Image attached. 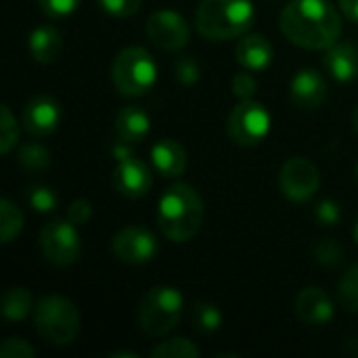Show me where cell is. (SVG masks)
<instances>
[{
  "label": "cell",
  "mask_w": 358,
  "mask_h": 358,
  "mask_svg": "<svg viewBox=\"0 0 358 358\" xmlns=\"http://www.w3.org/2000/svg\"><path fill=\"white\" fill-rule=\"evenodd\" d=\"M285 38L306 50H327L342 36V19L327 0H292L279 17Z\"/></svg>",
  "instance_id": "1"
},
{
  "label": "cell",
  "mask_w": 358,
  "mask_h": 358,
  "mask_svg": "<svg viewBox=\"0 0 358 358\" xmlns=\"http://www.w3.org/2000/svg\"><path fill=\"white\" fill-rule=\"evenodd\" d=\"M203 224V201L199 193L185 182L172 185L157 203V227L174 243L191 241Z\"/></svg>",
  "instance_id": "2"
},
{
  "label": "cell",
  "mask_w": 358,
  "mask_h": 358,
  "mask_svg": "<svg viewBox=\"0 0 358 358\" xmlns=\"http://www.w3.org/2000/svg\"><path fill=\"white\" fill-rule=\"evenodd\" d=\"M252 0H201L195 13L197 31L212 42L243 36L254 21Z\"/></svg>",
  "instance_id": "3"
},
{
  "label": "cell",
  "mask_w": 358,
  "mask_h": 358,
  "mask_svg": "<svg viewBox=\"0 0 358 358\" xmlns=\"http://www.w3.org/2000/svg\"><path fill=\"white\" fill-rule=\"evenodd\" d=\"M34 327L52 346H67L80 334V313L63 296H44L34 306Z\"/></svg>",
  "instance_id": "4"
},
{
  "label": "cell",
  "mask_w": 358,
  "mask_h": 358,
  "mask_svg": "<svg viewBox=\"0 0 358 358\" xmlns=\"http://www.w3.org/2000/svg\"><path fill=\"white\" fill-rule=\"evenodd\" d=\"M111 80L120 94H147L157 80V65L153 57L141 46H128L117 52L111 65Z\"/></svg>",
  "instance_id": "5"
},
{
  "label": "cell",
  "mask_w": 358,
  "mask_h": 358,
  "mask_svg": "<svg viewBox=\"0 0 358 358\" xmlns=\"http://www.w3.org/2000/svg\"><path fill=\"white\" fill-rule=\"evenodd\" d=\"M185 300L176 287H153L145 294L138 306V325L151 338L170 334L182 317Z\"/></svg>",
  "instance_id": "6"
},
{
  "label": "cell",
  "mask_w": 358,
  "mask_h": 358,
  "mask_svg": "<svg viewBox=\"0 0 358 358\" xmlns=\"http://www.w3.org/2000/svg\"><path fill=\"white\" fill-rule=\"evenodd\" d=\"M117 166L113 170V187L120 195L130 197V199H138L145 197L151 187H153V174L151 168L132 155V151L128 149V143H115L111 149Z\"/></svg>",
  "instance_id": "7"
},
{
  "label": "cell",
  "mask_w": 358,
  "mask_h": 358,
  "mask_svg": "<svg viewBox=\"0 0 358 358\" xmlns=\"http://www.w3.org/2000/svg\"><path fill=\"white\" fill-rule=\"evenodd\" d=\"M227 132L233 143L241 147H254L262 143L271 132V113L252 99L241 101L229 113Z\"/></svg>",
  "instance_id": "8"
},
{
  "label": "cell",
  "mask_w": 358,
  "mask_h": 358,
  "mask_svg": "<svg viewBox=\"0 0 358 358\" xmlns=\"http://www.w3.org/2000/svg\"><path fill=\"white\" fill-rule=\"evenodd\" d=\"M40 250L55 266H71L80 258V235L71 220H50L40 231Z\"/></svg>",
  "instance_id": "9"
},
{
  "label": "cell",
  "mask_w": 358,
  "mask_h": 358,
  "mask_svg": "<svg viewBox=\"0 0 358 358\" xmlns=\"http://www.w3.org/2000/svg\"><path fill=\"white\" fill-rule=\"evenodd\" d=\"M157 250L155 235L145 227H124L111 239L113 256L126 264H145L155 258Z\"/></svg>",
  "instance_id": "10"
},
{
  "label": "cell",
  "mask_w": 358,
  "mask_h": 358,
  "mask_svg": "<svg viewBox=\"0 0 358 358\" xmlns=\"http://www.w3.org/2000/svg\"><path fill=\"white\" fill-rule=\"evenodd\" d=\"M321 185L319 170L306 157H292L283 164L279 174V187L292 201H308Z\"/></svg>",
  "instance_id": "11"
},
{
  "label": "cell",
  "mask_w": 358,
  "mask_h": 358,
  "mask_svg": "<svg viewBox=\"0 0 358 358\" xmlns=\"http://www.w3.org/2000/svg\"><path fill=\"white\" fill-rule=\"evenodd\" d=\"M145 31H147V38L151 40V44L162 50H180L182 46H187V42L191 38V29H189V23L185 21V17L174 10H166V8L155 10L149 17Z\"/></svg>",
  "instance_id": "12"
},
{
  "label": "cell",
  "mask_w": 358,
  "mask_h": 358,
  "mask_svg": "<svg viewBox=\"0 0 358 358\" xmlns=\"http://www.w3.org/2000/svg\"><path fill=\"white\" fill-rule=\"evenodd\" d=\"M61 105L48 94H36L27 101L23 109V126L31 136H48L59 128L61 122Z\"/></svg>",
  "instance_id": "13"
},
{
  "label": "cell",
  "mask_w": 358,
  "mask_h": 358,
  "mask_svg": "<svg viewBox=\"0 0 358 358\" xmlns=\"http://www.w3.org/2000/svg\"><path fill=\"white\" fill-rule=\"evenodd\" d=\"M334 302L321 287H304L296 298V315L308 327L327 325L334 319Z\"/></svg>",
  "instance_id": "14"
},
{
  "label": "cell",
  "mask_w": 358,
  "mask_h": 358,
  "mask_svg": "<svg viewBox=\"0 0 358 358\" xmlns=\"http://www.w3.org/2000/svg\"><path fill=\"white\" fill-rule=\"evenodd\" d=\"M292 101L302 109H317L327 99V82L315 69H300L292 80Z\"/></svg>",
  "instance_id": "15"
},
{
  "label": "cell",
  "mask_w": 358,
  "mask_h": 358,
  "mask_svg": "<svg viewBox=\"0 0 358 358\" xmlns=\"http://www.w3.org/2000/svg\"><path fill=\"white\" fill-rule=\"evenodd\" d=\"M153 170L166 178H176L187 170V149L174 138H162L151 147Z\"/></svg>",
  "instance_id": "16"
},
{
  "label": "cell",
  "mask_w": 358,
  "mask_h": 358,
  "mask_svg": "<svg viewBox=\"0 0 358 358\" xmlns=\"http://www.w3.org/2000/svg\"><path fill=\"white\" fill-rule=\"evenodd\" d=\"M237 61L250 71H262L273 61V46L262 34H248L237 44Z\"/></svg>",
  "instance_id": "17"
},
{
  "label": "cell",
  "mask_w": 358,
  "mask_h": 358,
  "mask_svg": "<svg viewBox=\"0 0 358 358\" xmlns=\"http://www.w3.org/2000/svg\"><path fill=\"white\" fill-rule=\"evenodd\" d=\"M323 61L327 71L340 82H350L358 76V48L355 44L336 42L327 48Z\"/></svg>",
  "instance_id": "18"
},
{
  "label": "cell",
  "mask_w": 358,
  "mask_h": 358,
  "mask_svg": "<svg viewBox=\"0 0 358 358\" xmlns=\"http://www.w3.org/2000/svg\"><path fill=\"white\" fill-rule=\"evenodd\" d=\"M27 48H29V55L34 57V61L52 63L59 59V55L63 50V38H61L57 27L40 25V27L31 29L29 40H27Z\"/></svg>",
  "instance_id": "19"
},
{
  "label": "cell",
  "mask_w": 358,
  "mask_h": 358,
  "mask_svg": "<svg viewBox=\"0 0 358 358\" xmlns=\"http://www.w3.org/2000/svg\"><path fill=\"white\" fill-rule=\"evenodd\" d=\"M149 130H151V120L141 107L130 105L115 115V134L122 143L128 145L141 143L149 134Z\"/></svg>",
  "instance_id": "20"
},
{
  "label": "cell",
  "mask_w": 358,
  "mask_h": 358,
  "mask_svg": "<svg viewBox=\"0 0 358 358\" xmlns=\"http://www.w3.org/2000/svg\"><path fill=\"white\" fill-rule=\"evenodd\" d=\"M34 310V298L25 287H13L2 296V315L8 321H23Z\"/></svg>",
  "instance_id": "21"
},
{
  "label": "cell",
  "mask_w": 358,
  "mask_h": 358,
  "mask_svg": "<svg viewBox=\"0 0 358 358\" xmlns=\"http://www.w3.org/2000/svg\"><path fill=\"white\" fill-rule=\"evenodd\" d=\"M19 166L29 172V174H42L48 166H50V153L46 147L38 145V143H25L19 149Z\"/></svg>",
  "instance_id": "22"
},
{
  "label": "cell",
  "mask_w": 358,
  "mask_h": 358,
  "mask_svg": "<svg viewBox=\"0 0 358 358\" xmlns=\"http://www.w3.org/2000/svg\"><path fill=\"white\" fill-rule=\"evenodd\" d=\"M0 241L10 243L23 229V214L10 199H0Z\"/></svg>",
  "instance_id": "23"
},
{
  "label": "cell",
  "mask_w": 358,
  "mask_h": 358,
  "mask_svg": "<svg viewBox=\"0 0 358 358\" xmlns=\"http://www.w3.org/2000/svg\"><path fill=\"white\" fill-rule=\"evenodd\" d=\"M338 304L346 313H358V264L350 266L338 283Z\"/></svg>",
  "instance_id": "24"
},
{
  "label": "cell",
  "mask_w": 358,
  "mask_h": 358,
  "mask_svg": "<svg viewBox=\"0 0 358 358\" xmlns=\"http://www.w3.org/2000/svg\"><path fill=\"white\" fill-rule=\"evenodd\" d=\"M193 327L199 334H214L222 327V313L218 306L210 304V302H197L193 306Z\"/></svg>",
  "instance_id": "25"
},
{
  "label": "cell",
  "mask_w": 358,
  "mask_h": 358,
  "mask_svg": "<svg viewBox=\"0 0 358 358\" xmlns=\"http://www.w3.org/2000/svg\"><path fill=\"white\" fill-rule=\"evenodd\" d=\"M149 355L153 358H195L199 357V348L187 338H174L168 342H159Z\"/></svg>",
  "instance_id": "26"
},
{
  "label": "cell",
  "mask_w": 358,
  "mask_h": 358,
  "mask_svg": "<svg viewBox=\"0 0 358 358\" xmlns=\"http://www.w3.org/2000/svg\"><path fill=\"white\" fill-rule=\"evenodd\" d=\"M25 199H27L29 208L36 210V212H40V214H48V212L57 210V206H59L57 193H55L50 187H40V185L27 187Z\"/></svg>",
  "instance_id": "27"
},
{
  "label": "cell",
  "mask_w": 358,
  "mask_h": 358,
  "mask_svg": "<svg viewBox=\"0 0 358 358\" xmlns=\"http://www.w3.org/2000/svg\"><path fill=\"white\" fill-rule=\"evenodd\" d=\"M17 138H19L17 120L13 117L10 109L2 105L0 107V153L2 155L10 153V149L17 145Z\"/></svg>",
  "instance_id": "28"
},
{
  "label": "cell",
  "mask_w": 358,
  "mask_h": 358,
  "mask_svg": "<svg viewBox=\"0 0 358 358\" xmlns=\"http://www.w3.org/2000/svg\"><path fill=\"white\" fill-rule=\"evenodd\" d=\"M313 256L319 264L327 266V268H334L338 264H342L344 260V250L342 245L336 241V239H323L315 245L313 250Z\"/></svg>",
  "instance_id": "29"
},
{
  "label": "cell",
  "mask_w": 358,
  "mask_h": 358,
  "mask_svg": "<svg viewBox=\"0 0 358 358\" xmlns=\"http://www.w3.org/2000/svg\"><path fill=\"white\" fill-rule=\"evenodd\" d=\"M0 357L2 358H34L36 357V348L29 346L25 340L21 338H8L2 342L0 346Z\"/></svg>",
  "instance_id": "30"
},
{
  "label": "cell",
  "mask_w": 358,
  "mask_h": 358,
  "mask_svg": "<svg viewBox=\"0 0 358 358\" xmlns=\"http://www.w3.org/2000/svg\"><path fill=\"white\" fill-rule=\"evenodd\" d=\"M231 88H233V94H237L241 101H248V99H252V96L256 94L258 84H256V80H254V76H252V73H248V71H239V73H235V76H233V80H231Z\"/></svg>",
  "instance_id": "31"
},
{
  "label": "cell",
  "mask_w": 358,
  "mask_h": 358,
  "mask_svg": "<svg viewBox=\"0 0 358 358\" xmlns=\"http://www.w3.org/2000/svg\"><path fill=\"white\" fill-rule=\"evenodd\" d=\"M38 6L48 17H67L80 6V0H38Z\"/></svg>",
  "instance_id": "32"
},
{
  "label": "cell",
  "mask_w": 358,
  "mask_h": 358,
  "mask_svg": "<svg viewBox=\"0 0 358 358\" xmlns=\"http://www.w3.org/2000/svg\"><path fill=\"white\" fill-rule=\"evenodd\" d=\"M103 10H107L113 17H130L141 8V0H99Z\"/></svg>",
  "instance_id": "33"
},
{
  "label": "cell",
  "mask_w": 358,
  "mask_h": 358,
  "mask_svg": "<svg viewBox=\"0 0 358 358\" xmlns=\"http://www.w3.org/2000/svg\"><path fill=\"white\" fill-rule=\"evenodd\" d=\"M174 73H176L178 82L191 86L199 80V65L191 57H180L174 65Z\"/></svg>",
  "instance_id": "34"
},
{
  "label": "cell",
  "mask_w": 358,
  "mask_h": 358,
  "mask_svg": "<svg viewBox=\"0 0 358 358\" xmlns=\"http://www.w3.org/2000/svg\"><path fill=\"white\" fill-rule=\"evenodd\" d=\"M67 218L76 227L88 224V220L92 218V203L88 199H76V201H71V206L67 208Z\"/></svg>",
  "instance_id": "35"
},
{
  "label": "cell",
  "mask_w": 358,
  "mask_h": 358,
  "mask_svg": "<svg viewBox=\"0 0 358 358\" xmlns=\"http://www.w3.org/2000/svg\"><path fill=\"white\" fill-rule=\"evenodd\" d=\"M317 218L323 222V224H327V227H331V224H336L338 220H340V206L336 203V201H331V199H323L319 206H317Z\"/></svg>",
  "instance_id": "36"
},
{
  "label": "cell",
  "mask_w": 358,
  "mask_h": 358,
  "mask_svg": "<svg viewBox=\"0 0 358 358\" xmlns=\"http://www.w3.org/2000/svg\"><path fill=\"white\" fill-rule=\"evenodd\" d=\"M340 8L350 21L358 23V0H340Z\"/></svg>",
  "instance_id": "37"
},
{
  "label": "cell",
  "mask_w": 358,
  "mask_h": 358,
  "mask_svg": "<svg viewBox=\"0 0 358 358\" xmlns=\"http://www.w3.org/2000/svg\"><path fill=\"white\" fill-rule=\"evenodd\" d=\"M111 358H136V352H122L120 350V352H113Z\"/></svg>",
  "instance_id": "38"
},
{
  "label": "cell",
  "mask_w": 358,
  "mask_h": 358,
  "mask_svg": "<svg viewBox=\"0 0 358 358\" xmlns=\"http://www.w3.org/2000/svg\"><path fill=\"white\" fill-rule=\"evenodd\" d=\"M352 124H355V130L358 132V107L355 109V113H352Z\"/></svg>",
  "instance_id": "39"
},
{
  "label": "cell",
  "mask_w": 358,
  "mask_h": 358,
  "mask_svg": "<svg viewBox=\"0 0 358 358\" xmlns=\"http://www.w3.org/2000/svg\"><path fill=\"white\" fill-rule=\"evenodd\" d=\"M355 239H357V243H358V220H357V224H355Z\"/></svg>",
  "instance_id": "40"
},
{
  "label": "cell",
  "mask_w": 358,
  "mask_h": 358,
  "mask_svg": "<svg viewBox=\"0 0 358 358\" xmlns=\"http://www.w3.org/2000/svg\"><path fill=\"white\" fill-rule=\"evenodd\" d=\"M357 174H358V166H357Z\"/></svg>",
  "instance_id": "41"
}]
</instances>
